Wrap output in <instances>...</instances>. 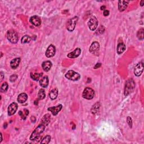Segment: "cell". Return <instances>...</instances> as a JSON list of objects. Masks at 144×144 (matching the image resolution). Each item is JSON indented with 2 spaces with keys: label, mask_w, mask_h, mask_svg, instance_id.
Wrapping results in <instances>:
<instances>
[{
  "label": "cell",
  "mask_w": 144,
  "mask_h": 144,
  "mask_svg": "<svg viewBox=\"0 0 144 144\" xmlns=\"http://www.w3.org/2000/svg\"><path fill=\"white\" fill-rule=\"evenodd\" d=\"M45 127H46V126L42 123L38 125L37 127L32 132V134L30 137V140L34 141L37 139V138L39 136V135L42 133H43V131H45Z\"/></svg>",
  "instance_id": "1"
},
{
  "label": "cell",
  "mask_w": 144,
  "mask_h": 144,
  "mask_svg": "<svg viewBox=\"0 0 144 144\" xmlns=\"http://www.w3.org/2000/svg\"><path fill=\"white\" fill-rule=\"evenodd\" d=\"M135 88V83L132 79H129L126 81L125 87V95L128 96L134 91Z\"/></svg>",
  "instance_id": "2"
},
{
  "label": "cell",
  "mask_w": 144,
  "mask_h": 144,
  "mask_svg": "<svg viewBox=\"0 0 144 144\" xmlns=\"http://www.w3.org/2000/svg\"><path fill=\"white\" fill-rule=\"evenodd\" d=\"M7 38L11 43H16L19 39L18 34L15 30L11 29L7 33Z\"/></svg>",
  "instance_id": "3"
},
{
  "label": "cell",
  "mask_w": 144,
  "mask_h": 144,
  "mask_svg": "<svg viewBox=\"0 0 144 144\" xmlns=\"http://www.w3.org/2000/svg\"><path fill=\"white\" fill-rule=\"evenodd\" d=\"M65 77L72 81H77L81 78V75L74 70H70L66 73Z\"/></svg>",
  "instance_id": "4"
},
{
  "label": "cell",
  "mask_w": 144,
  "mask_h": 144,
  "mask_svg": "<svg viewBox=\"0 0 144 144\" xmlns=\"http://www.w3.org/2000/svg\"><path fill=\"white\" fill-rule=\"evenodd\" d=\"M78 20V18L77 16H74V18L70 19L68 21H67L66 24V27L68 30L69 32H72L75 29L76 24Z\"/></svg>",
  "instance_id": "5"
},
{
  "label": "cell",
  "mask_w": 144,
  "mask_h": 144,
  "mask_svg": "<svg viewBox=\"0 0 144 144\" xmlns=\"http://www.w3.org/2000/svg\"><path fill=\"white\" fill-rule=\"evenodd\" d=\"M83 97L87 100H91L95 96V92L92 88L87 87L84 90L82 94Z\"/></svg>",
  "instance_id": "6"
},
{
  "label": "cell",
  "mask_w": 144,
  "mask_h": 144,
  "mask_svg": "<svg viewBox=\"0 0 144 144\" xmlns=\"http://www.w3.org/2000/svg\"><path fill=\"white\" fill-rule=\"evenodd\" d=\"M98 25V20L96 18L95 16H92L90 19L89 21L88 22V26L89 29L94 31L96 29Z\"/></svg>",
  "instance_id": "7"
},
{
  "label": "cell",
  "mask_w": 144,
  "mask_h": 144,
  "mask_svg": "<svg viewBox=\"0 0 144 144\" xmlns=\"http://www.w3.org/2000/svg\"><path fill=\"white\" fill-rule=\"evenodd\" d=\"M143 71V62L141 61L139 63L134 69V74L137 77H139L142 73Z\"/></svg>",
  "instance_id": "8"
},
{
  "label": "cell",
  "mask_w": 144,
  "mask_h": 144,
  "mask_svg": "<svg viewBox=\"0 0 144 144\" xmlns=\"http://www.w3.org/2000/svg\"><path fill=\"white\" fill-rule=\"evenodd\" d=\"M56 53V48L53 45H50L48 47L46 51V56L47 58H52L55 55Z\"/></svg>",
  "instance_id": "9"
},
{
  "label": "cell",
  "mask_w": 144,
  "mask_h": 144,
  "mask_svg": "<svg viewBox=\"0 0 144 144\" xmlns=\"http://www.w3.org/2000/svg\"><path fill=\"white\" fill-rule=\"evenodd\" d=\"M18 105L15 103H11L8 107V115H13L18 110Z\"/></svg>",
  "instance_id": "10"
},
{
  "label": "cell",
  "mask_w": 144,
  "mask_h": 144,
  "mask_svg": "<svg viewBox=\"0 0 144 144\" xmlns=\"http://www.w3.org/2000/svg\"><path fill=\"white\" fill-rule=\"evenodd\" d=\"M63 108V105L61 104H60L56 106H52L50 107L47 109L48 111H50L52 113V114L53 115H56L59 112H60L61 111V110Z\"/></svg>",
  "instance_id": "11"
},
{
  "label": "cell",
  "mask_w": 144,
  "mask_h": 144,
  "mask_svg": "<svg viewBox=\"0 0 144 144\" xmlns=\"http://www.w3.org/2000/svg\"><path fill=\"white\" fill-rule=\"evenodd\" d=\"M81 53V50L80 48H77V49H75L74 51H73V52L68 53L67 55V57L70 59H74L78 57V56L80 55Z\"/></svg>",
  "instance_id": "12"
},
{
  "label": "cell",
  "mask_w": 144,
  "mask_h": 144,
  "mask_svg": "<svg viewBox=\"0 0 144 144\" xmlns=\"http://www.w3.org/2000/svg\"><path fill=\"white\" fill-rule=\"evenodd\" d=\"M30 22L36 27H38L41 24V20L38 16H33L31 17Z\"/></svg>",
  "instance_id": "13"
},
{
  "label": "cell",
  "mask_w": 144,
  "mask_h": 144,
  "mask_svg": "<svg viewBox=\"0 0 144 144\" xmlns=\"http://www.w3.org/2000/svg\"><path fill=\"white\" fill-rule=\"evenodd\" d=\"M100 49V44L97 42H94L91 44V46L90 47L89 51L91 53H95L97 52Z\"/></svg>",
  "instance_id": "14"
},
{
  "label": "cell",
  "mask_w": 144,
  "mask_h": 144,
  "mask_svg": "<svg viewBox=\"0 0 144 144\" xmlns=\"http://www.w3.org/2000/svg\"><path fill=\"white\" fill-rule=\"evenodd\" d=\"M128 1H119L118 3V10L120 12L125 11L128 6Z\"/></svg>",
  "instance_id": "15"
},
{
  "label": "cell",
  "mask_w": 144,
  "mask_h": 144,
  "mask_svg": "<svg viewBox=\"0 0 144 144\" xmlns=\"http://www.w3.org/2000/svg\"><path fill=\"white\" fill-rule=\"evenodd\" d=\"M52 63L50 61H44L42 64V69L45 72H49L52 67Z\"/></svg>",
  "instance_id": "16"
},
{
  "label": "cell",
  "mask_w": 144,
  "mask_h": 144,
  "mask_svg": "<svg viewBox=\"0 0 144 144\" xmlns=\"http://www.w3.org/2000/svg\"><path fill=\"white\" fill-rule=\"evenodd\" d=\"M20 58H16L14 59L10 62V66L13 69H16L19 66V65L20 63Z\"/></svg>",
  "instance_id": "17"
},
{
  "label": "cell",
  "mask_w": 144,
  "mask_h": 144,
  "mask_svg": "<svg viewBox=\"0 0 144 144\" xmlns=\"http://www.w3.org/2000/svg\"><path fill=\"white\" fill-rule=\"evenodd\" d=\"M28 96L25 93H21L18 97V101L20 104H23L27 100Z\"/></svg>",
  "instance_id": "18"
},
{
  "label": "cell",
  "mask_w": 144,
  "mask_h": 144,
  "mask_svg": "<svg viewBox=\"0 0 144 144\" xmlns=\"http://www.w3.org/2000/svg\"><path fill=\"white\" fill-rule=\"evenodd\" d=\"M49 78H48L47 76H45L39 81V84H40L41 87H43V88H46L49 85Z\"/></svg>",
  "instance_id": "19"
},
{
  "label": "cell",
  "mask_w": 144,
  "mask_h": 144,
  "mask_svg": "<svg viewBox=\"0 0 144 144\" xmlns=\"http://www.w3.org/2000/svg\"><path fill=\"white\" fill-rule=\"evenodd\" d=\"M58 96V90L57 88H53L51 90L49 93V96L51 100H55L57 98Z\"/></svg>",
  "instance_id": "20"
},
{
  "label": "cell",
  "mask_w": 144,
  "mask_h": 144,
  "mask_svg": "<svg viewBox=\"0 0 144 144\" xmlns=\"http://www.w3.org/2000/svg\"><path fill=\"white\" fill-rule=\"evenodd\" d=\"M126 45L123 43H120L117 46V51L118 54H121L125 51L126 50Z\"/></svg>",
  "instance_id": "21"
},
{
  "label": "cell",
  "mask_w": 144,
  "mask_h": 144,
  "mask_svg": "<svg viewBox=\"0 0 144 144\" xmlns=\"http://www.w3.org/2000/svg\"><path fill=\"white\" fill-rule=\"evenodd\" d=\"M50 122V114H46L43 117L41 120V123L43 124L45 126H47Z\"/></svg>",
  "instance_id": "22"
},
{
  "label": "cell",
  "mask_w": 144,
  "mask_h": 144,
  "mask_svg": "<svg viewBox=\"0 0 144 144\" xmlns=\"http://www.w3.org/2000/svg\"><path fill=\"white\" fill-rule=\"evenodd\" d=\"M19 115H20V117H21L22 119H26V117L27 115L29 114V110H28L26 109H24L23 111H19Z\"/></svg>",
  "instance_id": "23"
},
{
  "label": "cell",
  "mask_w": 144,
  "mask_h": 144,
  "mask_svg": "<svg viewBox=\"0 0 144 144\" xmlns=\"http://www.w3.org/2000/svg\"><path fill=\"white\" fill-rule=\"evenodd\" d=\"M100 108V103H96L95 105L92 106L91 109V112L93 114H96L98 110H99Z\"/></svg>",
  "instance_id": "24"
},
{
  "label": "cell",
  "mask_w": 144,
  "mask_h": 144,
  "mask_svg": "<svg viewBox=\"0 0 144 144\" xmlns=\"http://www.w3.org/2000/svg\"><path fill=\"white\" fill-rule=\"evenodd\" d=\"M42 74L37 73H30V77L32 78L33 80L37 81L39 80V79L40 78Z\"/></svg>",
  "instance_id": "25"
},
{
  "label": "cell",
  "mask_w": 144,
  "mask_h": 144,
  "mask_svg": "<svg viewBox=\"0 0 144 144\" xmlns=\"http://www.w3.org/2000/svg\"><path fill=\"white\" fill-rule=\"evenodd\" d=\"M31 39H32V38H31V37L29 36L25 35L23 37L21 38V43L23 44L28 43L30 42Z\"/></svg>",
  "instance_id": "26"
},
{
  "label": "cell",
  "mask_w": 144,
  "mask_h": 144,
  "mask_svg": "<svg viewBox=\"0 0 144 144\" xmlns=\"http://www.w3.org/2000/svg\"><path fill=\"white\" fill-rule=\"evenodd\" d=\"M143 32H144V30L143 28H141V29L140 30H139V31L137 32V38H139L140 40H142V39H143V38H144Z\"/></svg>",
  "instance_id": "27"
},
{
  "label": "cell",
  "mask_w": 144,
  "mask_h": 144,
  "mask_svg": "<svg viewBox=\"0 0 144 144\" xmlns=\"http://www.w3.org/2000/svg\"><path fill=\"white\" fill-rule=\"evenodd\" d=\"M46 95H45V91L43 89H41L39 90L38 94V97L39 99L40 100H43L45 98Z\"/></svg>",
  "instance_id": "28"
},
{
  "label": "cell",
  "mask_w": 144,
  "mask_h": 144,
  "mask_svg": "<svg viewBox=\"0 0 144 144\" xmlns=\"http://www.w3.org/2000/svg\"><path fill=\"white\" fill-rule=\"evenodd\" d=\"M8 84L7 82H4L2 84L1 87V91L2 92H5L7 91V90L8 89Z\"/></svg>",
  "instance_id": "29"
},
{
  "label": "cell",
  "mask_w": 144,
  "mask_h": 144,
  "mask_svg": "<svg viewBox=\"0 0 144 144\" xmlns=\"http://www.w3.org/2000/svg\"><path fill=\"white\" fill-rule=\"evenodd\" d=\"M51 140V136L49 135H47L46 136H45L42 141L41 142L42 143H49Z\"/></svg>",
  "instance_id": "30"
},
{
  "label": "cell",
  "mask_w": 144,
  "mask_h": 144,
  "mask_svg": "<svg viewBox=\"0 0 144 144\" xmlns=\"http://www.w3.org/2000/svg\"><path fill=\"white\" fill-rule=\"evenodd\" d=\"M104 30H105V28L103 26H100V28H98V29L96 31V34H102L104 32Z\"/></svg>",
  "instance_id": "31"
},
{
  "label": "cell",
  "mask_w": 144,
  "mask_h": 144,
  "mask_svg": "<svg viewBox=\"0 0 144 144\" xmlns=\"http://www.w3.org/2000/svg\"><path fill=\"white\" fill-rule=\"evenodd\" d=\"M127 123L128 124L129 127L132 128V119L130 117H127Z\"/></svg>",
  "instance_id": "32"
},
{
  "label": "cell",
  "mask_w": 144,
  "mask_h": 144,
  "mask_svg": "<svg viewBox=\"0 0 144 144\" xmlns=\"http://www.w3.org/2000/svg\"><path fill=\"white\" fill-rule=\"evenodd\" d=\"M17 78H18V76H17V75L13 74L10 76V81L11 82H15Z\"/></svg>",
  "instance_id": "33"
},
{
  "label": "cell",
  "mask_w": 144,
  "mask_h": 144,
  "mask_svg": "<svg viewBox=\"0 0 144 144\" xmlns=\"http://www.w3.org/2000/svg\"><path fill=\"white\" fill-rule=\"evenodd\" d=\"M104 15L105 16H108L109 15V11L108 10H104Z\"/></svg>",
  "instance_id": "34"
},
{
  "label": "cell",
  "mask_w": 144,
  "mask_h": 144,
  "mask_svg": "<svg viewBox=\"0 0 144 144\" xmlns=\"http://www.w3.org/2000/svg\"><path fill=\"white\" fill-rule=\"evenodd\" d=\"M101 66V64L100 63H98L96 64V65L94 67V69H97L98 68H100Z\"/></svg>",
  "instance_id": "35"
},
{
  "label": "cell",
  "mask_w": 144,
  "mask_h": 144,
  "mask_svg": "<svg viewBox=\"0 0 144 144\" xmlns=\"http://www.w3.org/2000/svg\"><path fill=\"white\" fill-rule=\"evenodd\" d=\"M101 10H105V8H106V7H105V6H102L101 7Z\"/></svg>",
  "instance_id": "36"
},
{
  "label": "cell",
  "mask_w": 144,
  "mask_h": 144,
  "mask_svg": "<svg viewBox=\"0 0 144 144\" xmlns=\"http://www.w3.org/2000/svg\"><path fill=\"white\" fill-rule=\"evenodd\" d=\"M1 81H2L3 78H4V74H3V73L1 72Z\"/></svg>",
  "instance_id": "37"
},
{
  "label": "cell",
  "mask_w": 144,
  "mask_h": 144,
  "mask_svg": "<svg viewBox=\"0 0 144 144\" xmlns=\"http://www.w3.org/2000/svg\"><path fill=\"white\" fill-rule=\"evenodd\" d=\"M141 6H143V0H142V1H141Z\"/></svg>",
  "instance_id": "38"
}]
</instances>
